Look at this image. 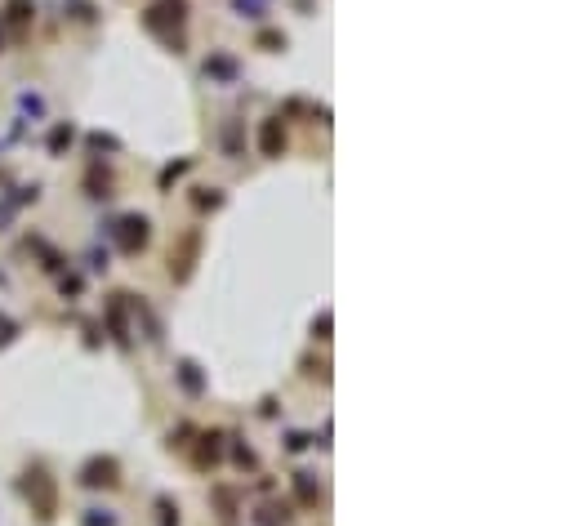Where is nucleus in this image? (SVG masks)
<instances>
[{
    "instance_id": "nucleus-18",
    "label": "nucleus",
    "mask_w": 575,
    "mask_h": 526,
    "mask_svg": "<svg viewBox=\"0 0 575 526\" xmlns=\"http://www.w3.org/2000/svg\"><path fill=\"white\" fill-rule=\"evenodd\" d=\"M156 508H161V526H179V508L169 504V499H161Z\"/></svg>"
},
{
    "instance_id": "nucleus-7",
    "label": "nucleus",
    "mask_w": 575,
    "mask_h": 526,
    "mask_svg": "<svg viewBox=\"0 0 575 526\" xmlns=\"http://www.w3.org/2000/svg\"><path fill=\"white\" fill-rule=\"evenodd\" d=\"M201 450H197V464L201 469H210V464H219V455H223V433H210V437H201Z\"/></svg>"
},
{
    "instance_id": "nucleus-13",
    "label": "nucleus",
    "mask_w": 575,
    "mask_h": 526,
    "mask_svg": "<svg viewBox=\"0 0 575 526\" xmlns=\"http://www.w3.org/2000/svg\"><path fill=\"white\" fill-rule=\"evenodd\" d=\"M67 9H71V18H76V22H90V18H94V5H90V0H67Z\"/></svg>"
},
{
    "instance_id": "nucleus-2",
    "label": "nucleus",
    "mask_w": 575,
    "mask_h": 526,
    "mask_svg": "<svg viewBox=\"0 0 575 526\" xmlns=\"http://www.w3.org/2000/svg\"><path fill=\"white\" fill-rule=\"evenodd\" d=\"M197 254H201V232L192 228V232H183L179 250H169V277H174V281H188V277H192V263H197Z\"/></svg>"
},
{
    "instance_id": "nucleus-3",
    "label": "nucleus",
    "mask_w": 575,
    "mask_h": 526,
    "mask_svg": "<svg viewBox=\"0 0 575 526\" xmlns=\"http://www.w3.org/2000/svg\"><path fill=\"white\" fill-rule=\"evenodd\" d=\"M148 237H152V223L143 214L120 219V250H125V254H139L143 246H148Z\"/></svg>"
},
{
    "instance_id": "nucleus-5",
    "label": "nucleus",
    "mask_w": 575,
    "mask_h": 526,
    "mask_svg": "<svg viewBox=\"0 0 575 526\" xmlns=\"http://www.w3.org/2000/svg\"><path fill=\"white\" fill-rule=\"evenodd\" d=\"M81 482L85 486H116L120 482L116 459H90V464H85V473H81Z\"/></svg>"
},
{
    "instance_id": "nucleus-15",
    "label": "nucleus",
    "mask_w": 575,
    "mask_h": 526,
    "mask_svg": "<svg viewBox=\"0 0 575 526\" xmlns=\"http://www.w3.org/2000/svg\"><path fill=\"white\" fill-rule=\"evenodd\" d=\"M67 143H71V125H58V130L50 134V148H54V152H63Z\"/></svg>"
},
{
    "instance_id": "nucleus-14",
    "label": "nucleus",
    "mask_w": 575,
    "mask_h": 526,
    "mask_svg": "<svg viewBox=\"0 0 575 526\" xmlns=\"http://www.w3.org/2000/svg\"><path fill=\"white\" fill-rule=\"evenodd\" d=\"M299 499H303V504H317V486H312V473H299Z\"/></svg>"
},
{
    "instance_id": "nucleus-10",
    "label": "nucleus",
    "mask_w": 575,
    "mask_h": 526,
    "mask_svg": "<svg viewBox=\"0 0 575 526\" xmlns=\"http://www.w3.org/2000/svg\"><path fill=\"white\" fill-rule=\"evenodd\" d=\"M179 384L188 388V393H201V375H197V366H192V361L179 366Z\"/></svg>"
},
{
    "instance_id": "nucleus-9",
    "label": "nucleus",
    "mask_w": 575,
    "mask_h": 526,
    "mask_svg": "<svg viewBox=\"0 0 575 526\" xmlns=\"http://www.w3.org/2000/svg\"><path fill=\"white\" fill-rule=\"evenodd\" d=\"M192 201H197V210H214V205H223V192H219V188H197V197H192Z\"/></svg>"
},
{
    "instance_id": "nucleus-12",
    "label": "nucleus",
    "mask_w": 575,
    "mask_h": 526,
    "mask_svg": "<svg viewBox=\"0 0 575 526\" xmlns=\"http://www.w3.org/2000/svg\"><path fill=\"white\" fill-rule=\"evenodd\" d=\"M9 18H14L18 27H22V22L32 18V0H9Z\"/></svg>"
},
{
    "instance_id": "nucleus-1",
    "label": "nucleus",
    "mask_w": 575,
    "mask_h": 526,
    "mask_svg": "<svg viewBox=\"0 0 575 526\" xmlns=\"http://www.w3.org/2000/svg\"><path fill=\"white\" fill-rule=\"evenodd\" d=\"M188 22V0H152L148 9H143V27L148 32H169V27H183Z\"/></svg>"
},
{
    "instance_id": "nucleus-6",
    "label": "nucleus",
    "mask_w": 575,
    "mask_h": 526,
    "mask_svg": "<svg viewBox=\"0 0 575 526\" xmlns=\"http://www.w3.org/2000/svg\"><path fill=\"white\" fill-rule=\"evenodd\" d=\"M259 148H263V156H281V152H286V125H281V120H263Z\"/></svg>"
},
{
    "instance_id": "nucleus-16",
    "label": "nucleus",
    "mask_w": 575,
    "mask_h": 526,
    "mask_svg": "<svg viewBox=\"0 0 575 526\" xmlns=\"http://www.w3.org/2000/svg\"><path fill=\"white\" fill-rule=\"evenodd\" d=\"M259 45L263 50H286V36L281 32H259Z\"/></svg>"
},
{
    "instance_id": "nucleus-21",
    "label": "nucleus",
    "mask_w": 575,
    "mask_h": 526,
    "mask_svg": "<svg viewBox=\"0 0 575 526\" xmlns=\"http://www.w3.org/2000/svg\"><path fill=\"white\" fill-rule=\"evenodd\" d=\"M14 330H18V326L9 321V317H0V344H9V339H14Z\"/></svg>"
},
{
    "instance_id": "nucleus-19",
    "label": "nucleus",
    "mask_w": 575,
    "mask_h": 526,
    "mask_svg": "<svg viewBox=\"0 0 575 526\" xmlns=\"http://www.w3.org/2000/svg\"><path fill=\"white\" fill-rule=\"evenodd\" d=\"M312 335H317V339H330V312H321V317L312 321Z\"/></svg>"
},
{
    "instance_id": "nucleus-17",
    "label": "nucleus",
    "mask_w": 575,
    "mask_h": 526,
    "mask_svg": "<svg viewBox=\"0 0 575 526\" xmlns=\"http://www.w3.org/2000/svg\"><path fill=\"white\" fill-rule=\"evenodd\" d=\"M183 169H188V161H174V165H165V169H161V188H169V183H174V179L183 174Z\"/></svg>"
},
{
    "instance_id": "nucleus-11",
    "label": "nucleus",
    "mask_w": 575,
    "mask_h": 526,
    "mask_svg": "<svg viewBox=\"0 0 575 526\" xmlns=\"http://www.w3.org/2000/svg\"><path fill=\"white\" fill-rule=\"evenodd\" d=\"M205 76H237V63H232V58H210V63H205Z\"/></svg>"
},
{
    "instance_id": "nucleus-8",
    "label": "nucleus",
    "mask_w": 575,
    "mask_h": 526,
    "mask_svg": "<svg viewBox=\"0 0 575 526\" xmlns=\"http://www.w3.org/2000/svg\"><path fill=\"white\" fill-rule=\"evenodd\" d=\"M254 522H259V526H286L290 522V508L286 504H281V508L268 504V508H259V518H254Z\"/></svg>"
},
{
    "instance_id": "nucleus-4",
    "label": "nucleus",
    "mask_w": 575,
    "mask_h": 526,
    "mask_svg": "<svg viewBox=\"0 0 575 526\" xmlns=\"http://www.w3.org/2000/svg\"><path fill=\"white\" fill-rule=\"evenodd\" d=\"M27 495L36 499V513H41V522H50V518H54V482H50L45 473H32Z\"/></svg>"
},
{
    "instance_id": "nucleus-20",
    "label": "nucleus",
    "mask_w": 575,
    "mask_h": 526,
    "mask_svg": "<svg viewBox=\"0 0 575 526\" xmlns=\"http://www.w3.org/2000/svg\"><path fill=\"white\" fill-rule=\"evenodd\" d=\"M232 455H237V464H241V469H254V450H246V446H237V450H232Z\"/></svg>"
}]
</instances>
